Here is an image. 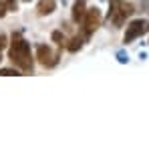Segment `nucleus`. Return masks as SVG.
I'll list each match as a JSON object with an SVG mask.
<instances>
[{
    "mask_svg": "<svg viewBox=\"0 0 149 147\" xmlns=\"http://www.w3.org/2000/svg\"><path fill=\"white\" fill-rule=\"evenodd\" d=\"M10 63L20 71V73L30 75L32 73V52H30V45L26 42L20 34H14L10 40Z\"/></svg>",
    "mask_w": 149,
    "mask_h": 147,
    "instance_id": "nucleus-1",
    "label": "nucleus"
},
{
    "mask_svg": "<svg viewBox=\"0 0 149 147\" xmlns=\"http://www.w3.org/2000/svg\"><path fill=\"white\" fill-rule=\"evenodd\" d=\"M109 4H111L109 20H111L115 26H123L125 20H127V16H131L133 10H135L131 4H127V2H123V0H109Z\"/></svg>",
    "mask_w": 149,
    "mask_h": 147,
    "instance_id": "nucleus-2",
    "label": "nucleus"
},
{
    "mask_svg": "<svg viewBox=\"0 0 149 147\" xmlns=\"http://www.w3.org/2000/svg\"><path fill=\"white\" fill-rule=\"evenodd\" d=\"M83 32H85V36H91L97 28L101 26V10L95 6V8H87V12H85V16H83Z\"/></svg>",
    "mask_w": 149,
    "mask_h": 147,
    "instance_id": "nucleus-3",
    "label": "nucleus"
},
{
    "mask_svg": "<svg viewBox=\"0 0 149 147\" xmlns=\"http://www.w3.org/2000/svg\"><path fill=\"white\" fill-rule=\"evenodd\" d=\"M147 30H149V24L145 22V20H133V22H129V24H127V30H125L123 42H125V45L133 42L135 38L143 36V34H145Z\"/></svg>",
    "mask_w": 149,
    "mask_h": 147,
    "instance_id": "nucleus-4",
    "label": "nucleus"
},
{
    "mask_svg": "<svg viewBox=\"0 0 149 147\" xmlns=\"http://www.w3.org/2000/svg\"><path fill=\"white\" fill-rule=\"evenodd\" d=\"M36 59H38V63L42 65V67H54L56 65V61H58V56L50 50V47L47 45H38L36 47Z\"/></svg>",
    "mask_w": 149,
    "mask_h": 147,
    "instance_id": "nucleus-5",
    "label": "nucleus"
},
{
    "mask_svg": "<svg viewBox=\"0 0 149 147\" xmlns=\"http://www.w3.org/2000/svg\"><path fill=\"white\" fill-rule=\"evenodd\" d=\"M54 8H56V2L54 0H40L36 4V14L38 16H49V14L54 12Z\"/></svg>",
    "mask_w": 149,
    "mask_h": 147,
    "instance_id": "nucleus-6",
    "label": "nucleus"
},
{
    "mask_svg": "<svg viewBox=\"0 0 149 147\" xmlns=\"http://www.w3.org/2000/svg\"><path fill=\"white\" fill-rule=\"evenodd\" d=\"M85 12H87V2L85 0H77L73 6V20L74 22H81L83 16H85Z\"/></svg>",
    "mask_w": 149,
    "mask_h": 147,
    "instance_id": "nucleus-7",
    "label": "nucleus"
},
{
    "mask_svg": "<svg viewBox=\"0 0 149 147\" xmlns=\"http://www.w3.org/2000/svg\"><path fill=\"white\" fill-rule=\"evenodd\" d=\"M81 47H83V38H81V36H74V38H71V40H69V45H67L69 52H77Z\"/></svg>",
    "mask_w": 149,
    "mask_h": 147,
    "instance_id": "nucleus-8",
    "label": "nucleus"
},
{
    "mask_svg": "<svg viewBox=\"0 0 149 147\" xmlns=\"http://www.w3.org/2000/svg\"><path fill=\"white\" fill-rule=\"evenodd\" d=\"M52 40H54L58 47H63V45L67 42V40H65V34H63L61 30H54V32H52Z\"/></svg>",
    "mask_w": 149,
    "mask_h": 147,
    "instance_id": "nucleus-9",
    "label": "nucleus"
},
{
    "mask_svg": "<svg viewBox=\"0 0 149 147\" xmlns=\"http://www.w3.org/2000/svg\"><path fill=\"white\" fill-rule=\"evenodd\" d=\"M12 75L18 77V75H22V73H20L16 67H14V69H0V77H12Z\"/></svg>",
    "mask_w": 149,
    "mask_h": 147,
    "instance_id": "nucleus-10",
    "label": "nucleus"
},
{
    "mask_svg": "<svg viewBox=\"0 0 149 147\" xmlns=\"http://www.w3.org/2000/svg\"><path fill=\"white\" fill-rule=\"evenodd\" d=\"M4 4H6V8H8V10H12V12H14V10L18 8L16 0H4Z\"/></svg>",
    "mask_w": 149,
    "mask_h": 147,
    "instance_id": "nucleus-11",
    "label": "nucleus"
},
{
    "mask_svg": "<svg viewBox=\"0 0 149 147\" xmlns=\"http://www.w3.org/2000/svg\"><path fill=\"white\" fill-rule=\"evenodd\" d=\"M6 12H8V8H6L4 0H0V18H4V16H6Z\"/></svg>",
    "mask_w": 149,
    "mask_h": 147,
    "instance_id": "nucleus-12",
    "label": "nucleus"
},
{
    "mask_svg": "<svg viewBox=\"0 0 149 147\" xmlns=\"http://www.w3.org/2000/svg\"><path fill=\"white\" fill-rule=\"evenodd\" d=\"M6 45H8V42H6V36H4V34H0V50L4 49Z\"/></svg>",
    "mask_w": 149,
    "mask_h": 147,
    "instance_id": "nucleus-13",
    "label": "nucleus"
},
{
    "mask_svg": "<svg viewBox=\"0 0 149 147\" xmlns=\"http://www.w3.org/2000/svg\"><path fill=\"white\" fill-rule=\"evenodd\" d=\"M0 63H2V54H0Z\"/></svg>",
    "mask_w": 149,
    "mask_h": 147,
    "instance_id": "nucleus-14",
    "label": "nucleus"
}]
</instances>
